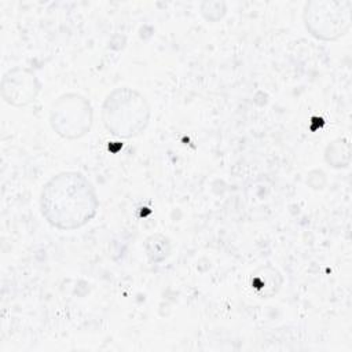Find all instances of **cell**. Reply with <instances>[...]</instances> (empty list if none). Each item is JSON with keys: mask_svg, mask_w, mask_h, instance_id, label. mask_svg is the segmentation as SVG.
<instances>
[{"mask_svg": "<svg viewBox=\"0 0 352 352\" xmlns=\"http://www.w3.org/2000/svg\"><path fill=\"white\" fill-rule=\"evenodd\" d=\"M40 212L56 230L73 231L88 224L99 210V198L89 179L77 170H65L45 182L40 192Z\"/></svg>", "mask_w": 352, "mask_h": 352, "instance_id": "6da1fadb", "label": "cell"}, {"mask_svg": "<svg viewBox=\"0 0 352 352\" xmlns=\"http://www.w3.org/2000/svg\"><path fill=\"white\" fill-rule=\"evenodd\" d=\"M151 117L150 104L136 89L120 87L104 98L102 120L109 133L129 139L140 135L148 125Z\"/></svg>", "mask_w": 352, "mask_h": 352, "instance_id": "7a4b0ae2", "label": "cell"}, {"mask_svg": "<svg viewBox=\"0 0 352 352\" xmlns=\"http://www.w3.org/2000/svg\"><path fill=\"white\" fill-rule=\"evenodd\" d=\"M94 111L87 98L80 94H63L52 102L50 124L56 135L65 139H78L92 126Z\"/></svg>", "mask_w": 352, "mask_h": 352, "instance_id": "3957f363", "label": "cell"}, {"mask_svg": "<svg viewBox=\"0 0 352 352\" xmlns=\"http://www.w3.org/2000/svg\"><path fill=\"white\" fill-rule=\"evenodd\" d=\"M349 1H309L302 11L307 30L319 40H337L351 26Z\"/></svg>", "mask_w": 352, "mask_h": 352, "instance_id": "277c9868", "label": "cell"}, {"mask_svg": "<svg viewBox=\"0 0 352 352\" xmlns=\"http://www.w3.org/2000/svg\"><path fill=\"white\" fill-rule=\"evenodd\" d=\"M40 81L36 74L26 67H12L1 78V96L14 106L22 107L32 103L40 92Z\"/></svg>", "mask_w": 352, "mask_h": 352, "instance_id": "5b68a950", "label": "cell"}, {"mask_svg": "<svg viewBox=\"0 0 352 352\" xmlns=\"http://www.w3.org/2000/svg\"><path fill=\"white\" fill-rule=\"evenodd\" d=\"M144 249H146V254L151 263H160L169 256L170 243L166 236L157 234V235H151L146 239Z\"/></svg>", "mask_w": 352, "mask_h": 352, "instance_id": "8992f818", "label": "cell"}]
</instances>
